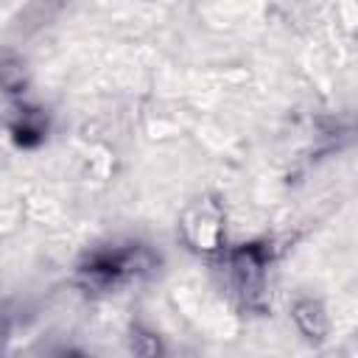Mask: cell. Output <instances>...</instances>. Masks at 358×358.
Masks as SVG:
<instances>
[{
    "mask_svg": "<svg viewBox=\"0 0 358 358\" xmlns=\"http://www.w3.org/2000/svg\"><path fill=\"white\" fill-rule=\"evenodd\" d=\"M157 268V255L145 243H109L92 249L78 263V282L90 291H117Z\"/></svg>",
    "mask_w": 358,
    "mask_h": 358,
    "instance_id": "obj_1",
    "label": "cell"
},
{
    "mask_svg": "<svg viewBox=\"0 0 358 358\" xmlns=\"http://www.w3.org/2000/svg\"><path fill=\"white\" fill-rule=\"evenodd\" d=\"M266 266H268L266 243H243L229 255V274L235 280V288L243 294L246 305H255L263 296Z\"/></svg>",
    "mask_w": 358,
    "mask_h": 358,
    "instance_id": "obj_2",
    "label": "cell"
},
{
    "mask_svg": "<svg viewBox=\"0 0 358 358\" xmlns=\"http://www.w3.org/2000/svg\"><path fill=\"white\" fill-rule=\"evenodd\" d=\"M45 131H48V123H45V117H42L39 109H20L17 120L11 123V134H14V140L22 148L39 145L45 140Z\"/></svg>",
    "mask_w": 358,
    "mask_h": 358,
    "instance_id": "obj_3",
    "label": "cell"
},
{
    "mask_svg": "<svg viewBox=\"0 0 358 358\" xmlns=\"http://www.w3.org/2000/svg\"><path fill=\"white\" fill-rule=\"evenodd\" d=\"M294 319H296V324L302 327V333L308 338H316L319 341L327 333V319L322 313V305L313 302V299H299L294 305Z\"/></svg>",
    "mask_w": 358,
    "mask_h": 358,
    "instance_id": "obj_4",
    "label": "cell"
},
{
    "mask_svg": "<svg viewBox=\"0 0 358 358\" xmlns=\"http://www.w3.org/2000/svg\"><path fill=\"white\" fill-rule=\"evenodd\" d=\"M22 73H25V70H22V62H20V59H14V56H8V53L0 56V87H3V90L17 92L20 84H25Z\"/></svg>",
    "mask_w": 358,
    "mask_h": 358,
    "instance_id": "obj_5",
    "label": "cell"
}]
</instances>
